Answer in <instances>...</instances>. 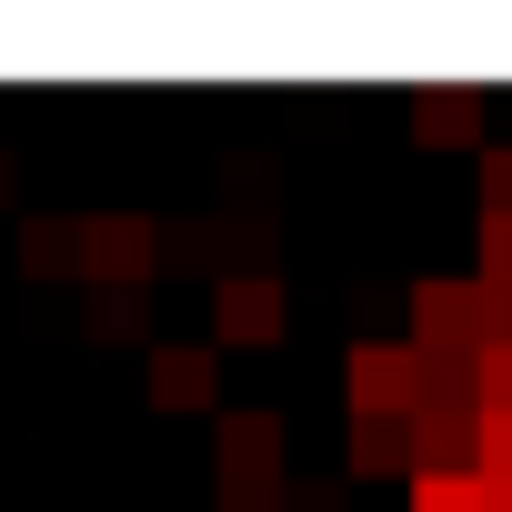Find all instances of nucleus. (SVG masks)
<instances>
[{
	"mask_svg": "<svg viewBox=\"0 0 512 512\" xmlns=\"http://www.w3.org/2000/svg\"><path fill=\"white\" fill-rule=\"evenodd\" d=\"M161 272V221L151 211H91L81 221V282L91 292H151Z\"/></svg>",
	"mask_w": 512,
	"mask_h": 512,
	"instance_id": "nucleus-1",
	"label": "nucleus"
},
{
	"mask_svg": "<svg viewBox=\"0 0 512 512\" xmlns=\"http://www.w3.org/2000/svg\"><path fill=\"white\" fill-rule=\"evenodd\" d=\"M412 352L422 362H482V282H412Z\"/></svg>",
	"mask_w": 512,
	"mask_h": 512,
	"instance_id": "nucleus-2",
	"label": "nucleus"
},
{
	"mask_svg": "<svg viewBox=\"0 0 512 512\" xmlns=\"http://www.w3.org/2000/svg\"><path fill=\"white\" fill-rule=\"evenodd\" d=\"M342 382H352V412L362 422H412L422 412V352L412 342H352Z\"/></svg>",
	"mask_w": 512,
	"mask_h": 512,
	"instance_id": "nucleus-3",
	"label": "nucleus"
},
{
	"mask_svg": "<svg viewBox=\"0 0 512 512\" xmlns=\"http://www.w3.org/2000/svg\"><path fill=\"white\" fill-rule=\"evenodd\" d=\"M211 452H221V492H241V482H282V452H292L282 402H241V412H221V422H211Z\"/></svg>",
	"mask_w": 512,
	"mask_h": 512,
	"instance_id": "nucleus-4",
	"label": "nucleus"
},
{
	"mask_svg": "<svg viewBox=\"0 0 512 512\" xmlns=\"http://www.w3.org/2000/svg\"><path fill=\"white\" fill-rule=\"evenodd\" d=\"M282 322H292L282 272H221L211 282V332L221 342H282Z\"/></svg>",
	"mask_w": 512,
	"mask_h": 512,
	"instance_id": "nucleus-5",
	"label": "nucleus"
},
{
	"mask_svg": "<svg viewBox=\"0 0 512 512\" xmlns=\"http://www.w3.org/2000/svg\"><path fill=\"white\" fill-rule=\"evenodd\" d=\"M211 402H221V352L191 332L151 342V412H211Z\"/></svg>",
	"mask_w": 512,
	"mask_h": 512,
	"instance_id": "nucleus-6",
	"label": "nucleus"
},
{
	"mask_svg": "<svg viewBox=\"0 0 512 512\" xmlns=\"http://www.w3.org/2000/svg\"><path fill=\"white\" fill-rule=\"evenodd\" d=\"M482 111H492V91H472V81H422L412 91V141H482Z\"/></svg>",
	"mask_w": 512,
	"mask_h": 512,
	"instance_id": "nucleus-7",
	"label": "nucleus"
},
{
	"mask_svg": "<svg viewBox=\"0 0 512 512\" xmlns=\"http://www.w3.org/2000/svg\"><path fill=\"white\" fill-rule=\"evenodd\" d=\"M21 272L31 282H81V221L71 211H31L21 221Z\"/></svg>",
	"mask_w": 512,
	"mask_h": 512,
	"instance_id": "nucleus-8",
	"label": "nucleus"
},
{
	"mask_svg": "<svg viewBox=\"0 0 512 512\" xmlns=\"http://www.w3.org/2000/svg\"><path fill=\"white\" fill-rule=\"evenodd\" d=\"M342 452H352V472H402V482H412V432H402V422H362V412H352V442H342Z\"/></svg>",
	"mask_w": 512,
	"mask_h": 512,
	"instance_id": "nucleus-9",
	"label": "nucleus"
},
{
	"mask_svg": "<svg viewBox=\"0 0 512 512\" xmlns=\"http://www.w3.org/2000/svg\"><path fill=\"white\" fill-rule=\"evenodd\" d=\"M161 272H211L221 282V221H161Z\"/></svg>",
	"mask_w": 512,
	"mask_h": 512,
	"instance_id": "nucleus-10",
	"label": "nucleus"
},
{
	"mask_svg": "<svg viewBox=\"0 0 512 512\" xmlns=\"http://www.w3.org/2000/svg\"><path fill=\"white\" fill-rule=\"evenodd\" d=\"M91 342H151V292H91Z\"/></svg>",
	"mask_w": 512,
	"mask_h": 512,
	"instance_id": "nucleus-11",
	"label": "nucleus"
},
{
	"mask_svg": "<svg viewBox=\"0 0 512 512\" xmlns=\"http://www.w3.org/2000/svg\"><path fill=\"white\" fill-rule=\"evenodd\" d=\"M402 502H412V512H492V502H482V472H412Z\"/></svg>",
	"mask_w": 512,
	"mask_h": 512,
	"instance_id": "nucleus-12",
	"label": "nucleus"
},
{
	"mask_svg": "<svg viewBox=\"0 0 512 512\" xmlns=\"http://www.w3.org/2000/svg\"><path fill=\"white\" fill-rule=\"evenodd\" d=\"M472 402H482V412H512V342H482V362H472Z\"/></svg>",
	"mask_w": 512,
	"mask_h": 512,
	"instance_id": "nucleus-13",
	"label": "nucleus"
},
{
	"mask_svg": "<svg viewBox=\"0 0 512 512\" xmlns=\"http://www.w3.org/2000/svg\"><path fill=\"white\" fill-rule=\"evenodd\" d=\"M482 292H512V221H482Z\"/></svg>",
	"mask_w": 512,
	"mask_h": 512,
	"instance_id": "nucleus-14",
	"label": "nucleus"
},
{
	"mask_svg": "<svg viewBox=\"0 0 512 512\" xmlns=\"http://www.w3.org/2000/svg\"><path fill=\"white\" fill-rule=\"evenodd\" d=\"M482 221H512V141L482 151Z\"/></svg>",
	"mask_w": 512,
	"mask_h": 512,
	"instance_id": "nucleus-15",
	"label": "nucleus"
},
{
	"mask_svg": "<svg viewBox=\"0 0 512 512\" xmlns=\"http://www.w3.org/2000/svg\"><path fill=\"white\" fill-rule=\"evenodd\" d=\"M482 482H512V412H482Z\"/></svg>",
	"mask_w": 512,
	"mask_h": 512,
	"instance_id": "nucleus-16",
	"label": "nucleus"
},
{
	"mask_svg": "<svg viewBox=\"0 0 512 512\" xmlns=\"http://www.w3.org/2000/svg\"><path fill=\"white\" fill-rule=\"evenodd\" d=\"M282 492H292V482H241V492H221V512H292Z\"/></svg>",
	"mask_w": 512,
	"mask_h": 512,
	"instance_id": "nucleus-17",
	"label": "nucleus"
},
{
	"mask_svg": "<svg viewBox=\"0 0 512 512\" xmlns=\"http://www.w3.org/2000/svg\"><path fill=\"white\" fill-rule=\"evenodd\" d=\"M0 191H11V171H0Z\"/></svg>",
	"mask_w": 512,
	"mask_h": 512,
	"instance_id": "nucleus-18",
	"label": "nucleus"
}]
</instances>
